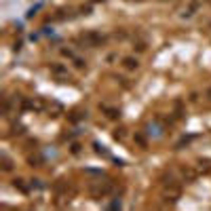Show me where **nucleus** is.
<instances>
[{"instance_id": "nucleus-6", "label": "nucleus", "mask_w": 211, "mask_h": 211, "mask_svg": "<svg viewBox=\"0 0 211 211\" xmlns=\"http://www.w3.org/2000/svg\"><path fill=\"white\" fill-rule=\"evenodd\" d=\"M135 2H141V0H135Z\"/></svg>"}, {"instance_id": "nucleus-7", "label": "nucleus", "mask_w": 211, "mask_h": 211, "mask_svg": "<svg viewBox=\"0 0 211 211\" xmlns=\"http://www.w3.org/2000/svg\"><path fill=\"white\" fill-rule=\"evenodd\" d=\"M209 2H211V0H209Z\"/></svg>"}, {"instance_id": "nucleus-1", "label": "nucleus", "mask_w": 211, "mask_h": 211, "mask_svg": "<svg viewBox=\"0 0 211 211\" xmlns=\"http://www.w3.org/2000/svg\"><path fill=\"white\" fill-rule=\"evenodd\" d=\"M82 40H85L87 44H91V47H95V44L104 42V36L99 34V32H89V34L82 36Z\"/></svg>"}, {"instance_id": "nucleus-2", "label": "nucleus", "mask_w": 211, "mask_h": 211, "mask_svg": "<svg viewBox=\"0 0 211 211\" xmlns=\"http://www.w3.org/2000/svg\"><path fill=\"white\" fill-rule=\"evenodd\" d=\"M199 7H201V2H199V0H192V2L188 4V9H184V13H182V15H184V17H192L194 13L199 11Z\"/></svg>"}, {"instance_id": "nucleus-5", "label": "nucleus", "mask_w": 211, "mask_h": 211, "mask_svg": "<svg viewBox=\"0 0 211 211\" xmlns=\"http://www.w3.org/2000/svg\"><path fill=\"white\" fill-rule=\"evenodd\" d=\"M205 97H207V99H209V101H211V87L207 89V91H205Z\"/></svg>"}, {"instance_id": "nucleus-4", "label": "nucleus", "mask_w": 211, "mask_h": 211, "mask_svg": "<svg viewBox=\"0 0 211 211\" xmlns=\"http://www.w3.org/2000/svg\"><path fill=\"white\" fill-rule=\"evenodd\" d=\"M51 72H53V74H57V76H61V74H68V72H66V68H63V66H59V63L51 66Z\"/></svg>"}, {"instance_id": "nucleus-3", "label": "nucleus", "mask_w": 211, "mask_h": 211, "mask_svg": "<svg viewBox=\"0 0 211 211\" xmlns=\"http://www.w3.org/2000/svg\"><path fill=\"white\" fill-rule=\"evenodd\" d=\"M125 68H127V70H135V68H137V59L127 57V59H125Z\"/></svg>"}]
</instances>
